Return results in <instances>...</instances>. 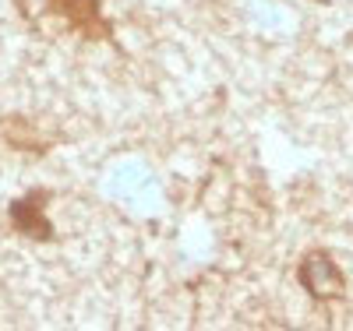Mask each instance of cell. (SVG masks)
<instances>
[{
    "label": "cell",
    "mask_w": 353,
    "mask_h": 331,
    "mask_svg": "<svg viewBox=\"0 0 353 331\" xmlns=\"http://www.w3.org/2000/svg\"><path fill=\"white\" fill-rule=\"evenodd\" d=\"M53 14H61L71 28H78L88 39H103L110 36V25L99 11V0H46Z\"/></svg>",
    "instance_id": "7a4b0ae2"
},
{
    "label": "cell",
    "mask_w": 353,
    "mask_h": 331,
    "mask_svg": "<svg viewBox=\"0 0 353 331\" xmlns=\"http://www.w3.org/2000/svg\"><path fill=\"white\" fill-rule=\"evenodd\" d=\"M301 286L314 296V299H339L346 292V279L339 272V264L329 254H307L301 261V272H297Z\"/></svg>",
    "instance_id": "6da1fadb"
},
{
    "label": "cell",
    "mask_w": 353,
    "mask_h": 331,
    "mask_svg": "<svg viewBox=\"0 0 353 331\" xmlns=\"http://www.w3.org/2000/svg\"><path fill=\"white\" fill-rule=\"evenodd\" d=\"M43 197H46V194H28V197H21V201L11 204V222H14L18 233L50 239L53 226H50V219H46V212H43Z\"/></svg>",
    "instance_id": "3957f363"
}]
</instances>
